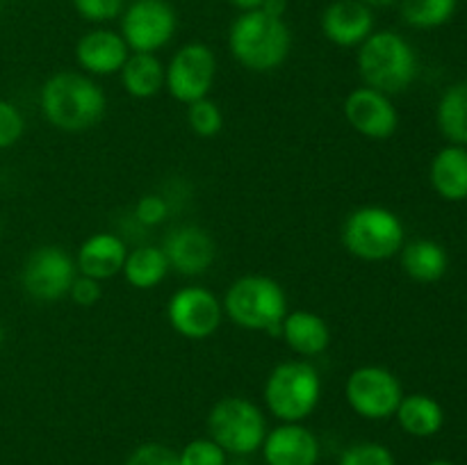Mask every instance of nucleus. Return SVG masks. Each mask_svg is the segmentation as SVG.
Returning a JSON list of instances; mask_svg holds the SVG:
<instances>
[{
    "instance_id": "22",
    "label": "nucleus",
    "mask_w": 467,
    "mask_h": 465,
    "mask_svg": "<svg viewBox=\"0 0 467 465\" xmlns=\"http://www.w3.org/2000/svg\"><path fill=\"white\" fill-rule=\"evenodd\" d=\"M445 246H441L433 240H415L410 244L401 246V267L413 281L418 283H433L441 281L447 272Z\"/></svg>"
},
{
    "instance_id": "23",
    "label": "nucleus",
    "mask_w": 467,
    "mask_h": 465,
    "mask_svg": "<svg viewBox=\"0 0 467 465\" xmlns=\"http://www.w3.org/2000/svg\"><path fill=\"white\" fill-rule=\"evenodd\" d=\"M119 73L132 98H153L164 87V67L155 53H132Z\"/></svg>"
},
{
    "instance_id": "12",
    "label": "nucleus",
    "mask_w": 467,
    "mask_h": 465,
    "mask_svg": "<svg viewBox=\"0 0 467 465\" xmlns=\"http://www.w3.org/2000/svg\"><path fill=\"white\" fill-rule=\"evenodd\" d=\"M223 317L222 301L205 287L190 285L173 292L167 304V319L173 331L190 340H205L219 328Z\"/></svg>"
},
{
    "instance_id": "33",
    "label": "nucleus",
    "mask_w": 467,
    "mask_h": 465,
    "mask_svg": "<svg viewBox=\"0 0 467 465\" xmlns=\"http://www.w3.org/2000/svg\"><path fill=\"white\" fill-rule=\"evenodd\" d=\"M137 222L144 226H158L169 217V203L160 194H146L135 205Z\"/></svg>"
},
{
    "instance_id": "11",
    "label": "nucleus",
    "mask_w": 467,
    "mask_h": 465,
    "mask_svg": "<svg viewBox=\"0 0 467 465\" xmlns=\"http://www.w3.org/2000/svg\"><path fill=\"white\" fill-rule=\"evenodd\" d=\"M176 12L167 0H135L123 12L121 36L135 53H155L171 41Z\"/></svg>"
},
{
    "instance_id": "30",
    "label": "nucleus",
    "mask_w": 467,
    "mask_h": 465,
    "mask_svg": "<svg viewBox=\"0 0 467 465\" xmlns=\"http://www.w3.org/2000/svg\"><path fill=\"white\" fill-rule=\"evenodd\" d=\"M26 132V119L21 109L9 100L0 98V150L12 149Z\"/></svg>"
},
{
    "instance_id": "28",
    "label": "nucleus",
    "mask_w": 467,
    "mask_h": 465,
    "mask_svg": "<svg viewBox=\"0 0 467 465\" xmlns=\"http://www.w3.org/2000/svg\"><path fill=\"white\" fill-rule=\"evenodd\" d=\"M181 465H226L228 454L213 438H196L178 451Z\"/></svg>"
},
{
    "instance_id": "16",
    "label": "nucleus",
    "mask_w": 467,
    "mask_h": 465,
    "mask_svg": "<svg viewBox=\"0 0 467 465\" xmlns=\"http://www.w3.org/2000/svg\"><path fill=\"white\" fill-rule=\"evenodd\" d=\"M374 30L372 7L358 0H336L322 14V32L342 48L360 46Z\"/></svg>"
},
{
    "instance_id": "6",
    "label": "nucleus",
    "mask_w": 467,
    "mask_h": 465,
    "mask_svg": "<svg viewBox=\"0 0 467 465\" xmlns=\"http://www.w3.org/2000/svg\"><path fill=\"white\" fill-rule=\"evenodd\" d=\"M342 244L354 258L381 263L404 246V223L383 205H363L342 223Z\"/></svg>"
},
{
    "instance_id": "18",
    "label": "nucleus",
    "mask_w": 467,
    "mask_h": 465,
    "mask_svg": "<svg viewBox=\"0 0 467 465\" xmlns=\"http://www.w3.org/2000/svg\"><path fill=\"white\" fill-rule=\"evenodd\" d=\"M128 249L123 240L112 232H96L87 237L78 249L76 267L82 276L105 281V278L117 276L126 263Z\"/></svg>"
},
{
    "instance_id": "4",
    "label": "nucleus",
    "mask_w": 467,
    "mask_h": 465,
    "mask_svg": "<svg viewBox=\"0 0 467 465\" xmlns=\"http://www.w3.org/2000/svg\"><path fill=\"white\" fill-rule=\"evenodd\" d=\"M222 305L235 326L281 336V324L287 315V296L281 283L274 278L260 274L237 278L228 287Z\"/></svg>"
},
{
    "instance_id": "20",
    "label": "nucleus",
    "mask_w": 467,
    "mask_h": 465,
    "mask_svg": "<svg viewBox=\"0 0 467 465\" xmlns=\"http://www.w3.org/2000/svg\"><path fill=\"white\" fill-rule=\"evenodd\" d=\"M431 185L445 201L467 199V149L447 146L438 150L431 162Z\"/></svg>"
},
{
    "instance_id": "40",
    "label": "nucleus",
    "mask_w": 467,
    "mask_h": 465,
    "mask_svg": "<svg viewBox=\"0 0 467 465\" xmlns=\"http://www.w3.org/2000/svg\"><path fill=\"white\" fill-rule=\"evenodd\" d=\"M3 342H5V331L3 326H0V349H3Z\"/></svg>"
},
{
    "instance_id": "10",
    "label": "nucleus",
    "mask_w": 467,
    "mask_h": 465,
    "mask_svg": "<svg viewBox=\"0 0 467 465\" xmlns=\"http://www.w3.org/2000/svg\"><path fill=\"white\" fill-rule=\"evenodd\" d=\"M76 260L62 246L46 244L27 255L21 272V285L32 299L57 301L68 294L76 281Z\"/></svg>"
},
{
    "instance_id": "25",
    "label": "nucleus",
    "mask_w": 467,
    "mask_h": 465,
    "mask_svg": "<svg viewBox=\"0 0 467 465\" xmlns=\"http://www.w3.org/2000/svg\"><path fill=\"white\" fill-rule=\"evenodd\" d=\"M438 128L456 146H467V82L450 87L436 112Z\"/></svg>"
},
{
    "instance_id": "2",
    "label": "nucleus",
    "mask_w": 467,
    "mask_h": 465,
    "mask_svg": "<svg viewBox=\"0 0 467 465\" xmlns=\"http://www.w3.org/2000/svg\"><path fill=\"white\" fill-rule=\"evenodd\" d=\"M290 46L292 36L285 21L263 9L237 16L228 32V48L233 57L255 73H267L281 67L290 55Z\"/></svg>"
},
{
    "instance_id": "38",
    "label": "nucleus",
    "mask_w": 467,
    "mask_h": 465,
    "mask_svg": "<svg viewBox=\"0 0 467 465\" xmlns=\"http://www.w3.org/2000/svg\"><path fill=\"white\" fill-rule=\"evenodd\" d=\"M427 465H456V463H451V460H431V463Z\"/></svg>"
},
{
    "instance_id": "13",
    "label": "nucleus",
    "mask_w": 467,
    "mask_h": 465,
    "mask_svg": "<svg viewBox=\"0 0 467 465\" xmlns=\"http://www.w3.org/2000/svg\"><path fill=\"white\" fill-rule=\"evenodd\" d=\"M342 109L347 123L368 140H388L400 128V112L392 105L390 96L372 87H358L351 91Z\"/></svg>"
},
{
    "instance_id": "9",
    "label": "nucleus",
    "mask_w": 467,
    "mask_h": 465,
    "mask_svg": "<svg viewBox=\"0 0 467 465\" xmlns=\"http://www.w3.org/2000/svg\"><path fill=\"white\" fill-rule=\"evenodd\" d=\"M217 78V57L213 48L201 41L185 44L164 67V87L178 103H194L208 98Z\"/></svg>"
},
{
    "instance_id": "29",
    "label": "nucleus",
    "mask_w": 467,
    "mask_h": 465,
    "mask_svg": "<svg viewBox=\"0 0 467 465\" xmlns=\"http://www.w3.org/2000/svg\"><path fill=\"white\" fill-rule=\"evenodd\" d=\"M337 465H397L395 456L381 442H354L340 454Z\"/></svg>"
},
{
    "instance_id": "31",
    "label": "nucleus",
    "mask_w": 467,
    "mask_h": 465,
    "mask_svg": "<svg viewBox=\"0 0 467 465\" xmlns=\"http://www.w3.org/2000/svg\"><path fill=\"white\" fill-rule=\"evenodd\" d=\"M123 465H181L178 463V451L162 442H144L135 447Z\"/></svg>"
},
{
    "instance_id": "37",
    "label": "nucleus",
    "mask_w": 467,
    "mask_h": 465,
    "mask_svg": "<svg viewBox=\"0 0 467 465\" xmlns=\"http://www.w3.org/2000/svg\"><path fill=\"white\" fill-rule=\"evenodd\" d=\"M358 3L368 5V7H390V5H395L397 0H358Z\"/></svg>"
},
{
    "instance_id": "26",
    "label": "nucleus",
    "mask_w": 467,
    "mask_h": 465,
    "mask_svg": "<svg viewBox=\"0 0 467 465\" xmlns=\"http://www.w3.org/2000/svg\"><path fill=\"white\" fill-rule=\"evenodd\" d=\"M459 0H401V16L410 27H441L456 14Z\"/></svg>"
},
{
    "instance_id": "34",
    "label": "nucleus",
    "mask_w": 467,
    "mask_h": 465,
    "mask_svg": "<svg viewBox=\"0 0 467 465\" xmlns=\"http://www.w3.org/2000/svg\"><path fill=\"white\" fill-rule=\"evenodd\" d=\"M68 296L73 299V304L82 305V308H91V305L99 304L100 296H103V287H100V281L82 276L80 274V276H76V281H73Z\"/></svg>"
},
{
    "instance_id": "17",
    "label": "nucleus",
    "mask_w": 467,
    "mask_h": 465,
    "mask_svg": "<svg viewBox=\"0 0 467 465\" xmlns=\"http://www.w3.org/2000/svg\"><path fill=\"white\" fill-rule=\"evenodd\" d=\"M121 35L109 30H91L78 41L76 59L91 76H114L130 57Z\"/></svg>"
},
{
    "instance_id": "7",
    "label": "nucleus",
    "mask_w": 467,
    "mask_h": 465,
    "mask_svg": "<svg viewBox=\"0 0 467 465\" xmlns=\"http://www.w3.org/2000/svg\"><path fill=\"white\" fill-rule=\"evenodd\" d=\"M208 433L226 454L249 456L263 447L267 418L246 397H223L210 408Z\"/></svg>"
},
{
    "instance_id": "14",
    "label": "nucleus",
    "mask_w": 467,
    "mask_h": 465,
    "mask_svg": "<svg viewBox=\"0 0 467 465\" xmlns=\"http://www.w3.org/2000/svg\"><path fill=\"white\" fill-rule=\"evenodd\" d=\"M164 255L169 267L182 276H199L213 267L217 258V244L213 235L201 226H181L171 231L164 240Z\"/></svg>"
},
{
    "instance_id": "3",
    "label": "nucleus",
    "mask_w": 467,
    "mask_h": 465,
    "mask_svg": "<svg viewBox=\"0 0 467 465\" xmlns=\"http://www.w3.org/2000/svg\"><path fill=\"white\" fill-rule=\"evenodd\" d=\"M358 73L365 87L388 96L401 94L418 76V55L413 46L397 32H372L360 44Z\"/></svg>"
},
{
    "instance_id": "41",
    "label": "nucleus",
    "mask_w": 467,
    "mask_h": 465,
    "mask_svg": "<svg viewBox=\"0 0 467 465\" xmlns=\"http://www.w3.org/2000/svg\"><path fill=\"white\" fill-rule=\"evenodd\" d=\"M0 231H3V226H0Z\"/></svg>"
},
{
    "instance_id": "35",
    "label": "nucleus",
    "mask_w": 467,
    "mask_h": 465,
    "mask_svg": "<svg viewBox=\"0 0 467 465\" xmlns=\"http://www.w3.org/2000/svg\"><path fill=\"white\" fill-rule=\"evenodd\" d=\"M260 9L267 14H272V16H276V18H283V14H285V9H287V0H265L263 7Z\"/></svg>"
},
{
    "instance_id": "15",
    "label": "nucleus",
    "mask_w": 467,
    "mask_h": 465,
    "mask_svg": "<svg viewBox=\"0 0 467 465\" xmlns=\"http://www.w3.org/2000/svg\"><path fill=\"white\" fill-rule=\"evenodd\" d=\"M260 450L267 465H317L319 460L317 436L301 422H283L267 431Z\"/></svg>"
},
{
    "instance_id": "39",
    "label": "nucleus",
    "mask_w": 467,
    "mask_h": 465,
    "mask_svg": "<svg viewBox=\"0 0 467 465\" xmlns=\"http://www.w3.org/2000/svg\"><path fill=\"white\" fill-rule=\"evenodd\" d=\"M237 459H240V460H233V465H246L244 460H242V459H244V456H237ZM226 465H228V463H226Z\"/></svg>"
},
{
    "instance_id": "8",
    "label": "nucleus",
    "mask_w": 467,
    "mask_h": 465,
    "mask_svg": "<svg viewBox=\"0 0 467 465\" xmlns=\"http://www.w3.org/2000/svg\"><path fill=\"white\" fill-rule=\"evenodd\" d=\"M347 401L351 410L365 419H388L401 404V383L390 369L379 365H360L347 377Z\"/></svg>"
},
{
    "instance_id": "36",
    "label": "nucleus",
    "mask_w": 467,
    "mask_h": 465,
    "mask_svg": "<svg viewBox=\"0 0 467 465\" xmlns=\"http://www.w3.org/2000/svg\"><path fill=\"white\" fill-rule=\"evenodd\" d=\"M228 3L235 5L237 9H242V12H254V9L263 7L265 0H228Z\"/></svg>"
},
{
    "instance_id": "21",
    "label": "nucleus",
    "mask_w": 467,
    "mask_h": 465,
    "mask_svg": "<svg viewBox=\"0 0 467 465\" xmlns=\"http://www.w3.org/2000/svg\"><path fill=\"white\" fill-rule=\"evenodd\" d=\"M397 422L406 433L415 438H431L445 424L442 406L433 397L415 392V395L401 397V404L397 408Z\"/></svg>"
},
{
    "instance_id": "19",
    "label": "nucleus",
    "mask_w": 467,
    "mask_h": 465,
    "mask_svg": "<svg viewBox=\"0 0 467 465\" xmlns=\"http://www.w3.org/2000/svg\"><path fill=\"white\" fill-rule=\"evenodd\" d=\"M281 336L295 354L310 358L319 356L331 345V328L327 319L310 310H292L281 324Z\"/></svg>"
},
{
    "instance_id": "24",
    "label": "nucleus",
    "mask_w": 467,
    "mask_h": 465,
    "mask_svg": "<svg viewBox=\"0 0 467 465\" xmlns=\"http://www.w3.org/2000/svg\"><path fill=\"white\" fill-rule=\"evenodd\" d=\"M169 269V260L160 246H137L135 251H128L121 272L137 290H153L167 278Z\"/></svg>"
},
{
    "instance_id": "32",
    "label": "nucleus",
    "mask_w": 467,
    "mask_h": 465,
    "mask_svg": "<svg viewBox=\"0 0 467 465\" xmlns=\"http://www.w3.org/2000/svg\"><path fill=\"white\" fill-rule=\"evenodd\" d=\"M126 0H73L78 14L87 21H112L123 12Z\"/></svg>"
},
{
    "instance_id": "27",
    "label": "nucleus",
    "mask_w": 467,
    "mask_h": 465,
    "mask_svg": "<svg viewBox=\"0 0 467 465\" xmlns=\"http://www.w3.org/2000/svg\"><path fill=\"white\" fill-rule=\"evenodd\" d=\"M187 123H190L194 135L208 140V137H214L222 132L223 114L214 100L201 98L187 105Z\"/></svg>"
},
{
    "instance_id": "1",
    "label": "nucleus",
    "mask_w": 467,
    "mask_h": 465,
    "mask_svg": "<svg viewBox=\"0 0 467 465\" xmlns=\"http://www.w3.org/2000/svg\"><path fill=\"white\" fill-rule=\"evenodd\" d=\"M44 119L64 132H82L94 128L108 109L103 87L89 76L62 71L44 82L39 94Z\"/></svg>"
},
{
    "instance_id": "5",
    "label": "nucleus",
    "mask_w": 467,
    "mask_h": 465,
    "mask_svg": "<svg viewBox=\"0 0 467 465\" xmlns=\"http://www.w3.org/2000/svg\"><path fill=\"white\" fill-rule=\"evenodd\" d=\"M265 404L281 422H304L322 399V377L306 360H285L265 381Z\"/></svg>"
}]
</instances>
